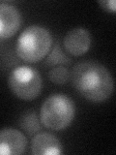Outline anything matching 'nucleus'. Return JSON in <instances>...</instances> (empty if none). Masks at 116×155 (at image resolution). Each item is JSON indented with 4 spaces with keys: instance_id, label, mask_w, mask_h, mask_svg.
<instances>
[{
    "instance_id": "2",
    "label": "nucleus",
    "mask_w": 116,
    "mask_h": 155,
    "mask_svg": "<svg viewBox=\"0 0 116 155\" xmlns=\"http://www.w3.org/2000/svg\"><path fill=\"white\" fill-rule=\"evenodd\" d=\"M52 36L46 27L33 24L27 26L18 36L16 46L18 56L26 62H38L51 50Z\"/></svg>"
},
{
    "instance_id": "11",
    "label": "nucleus",
    "mask_w": 116,
    "mask_h": 155,
    "mask_svg": "<svg viewBox=\"0 0 116 155\" xmlns=\"http://www.w3.org/2000/svg\"><path fill=\"white\" fill-rule=\"evenodd\" d=\"M70 79V72L65 66H55L48 72V80L55 84H65Z\"/></svg>"
},
{
    "instance_id": "12",
    "label": "nucleus",
    "mask_w": 116,
    "mask_h": 155,
    "mask_svg": "<svg viewBox=\"0 0 116 155\" xmlns=\"http://www.w3.org/2000/svg\"><path fill=\"white\" fill-rule=\"evenodd\" d=\"M98 3L105 11L113 13L116 11V2L114 0H100V1H98Z\"/></svg>"
},
{
    "instance_id": "7",
    "label": "nucleus",
    "mask_w": 116,
    "mask_h": 155,
    "mask_svg": "<svg viewBox=\"0 0 116 155\" xmlns=\"http://www.w3.org/2000/svg\"><path fill=\"white\" fill-rule=\"evenodd\" d=\"M21 25V15L12 4L0 3V39L13 37Z\"/></svg>"
},
{
    "instance_id": "1",
    "label": "nucleus",
    "mask_w": 116,
    "mask_h": 155,
    "mask_svg": "<svg viewBox=\"0 0 116 155\" xmlns=\"http://www.w3.org/2000/svg\"><path fill=\"white\" fill-rule=\"evenodd\" d=\"M72 81L75 89L83 98L95 103L108 100L114 89L113 78L109 70L93 60L76 64L72 71Z\"/></svg>"
},
{
    "instance_id": "10",
    "label": "nucleus",
    "mask_w": 116,
    "mask_h": 155,
    "mask_svg": "<svg viewBox=\"0 0 116 155\" xmlns=\"http://www.w3.org/2000/svg\"><path fill=\"white\" fill-rule=\"evenodd\" d=\"M19 126L28 135L36 134L42 128L35 111H28V113L22 114L21 119H19Z\"/></svg>"
},
{
    "instance_id": "4",
    "label": "nucleus",
    "mask_w": 116,
    "mask_h": 155,
    "mask_svg": "<svg viewBox=\"0 0 116 155\" xmlns=\"http://www.w3.org/2000/svg\"><path fill=\"white\" fill-rule=\"evenodd\" d=\"M8 84L13 93L19 99L31 101L41 94L43 80L36 68L21 65L14 68L10 73Z\"/></svg>"
},
{
    "instance_id": "6",
    "label": "nucleus",
    "mask_w": 116,
    "mask_h": 155,
    "mask_svg": "<svg viewBox=\"0 0 116 155\" xmlns=\"http://www.w3.org/2000/svg\"><path fill=\"white\" fill-rule=\"evenodd\" d=\"M26 147L27 139L21 131L14 128L0 130V155H21Z\"/></svg>"
},
{
    "instance_id": "8",
    "label": "nucleus",
    "mask_w": 116,
    "mask_h": 155,
    "mask_svg": "<svg viewBox=\"0 0 116 155\" xmlns=\"http://www.w3.org/2000/svg\"><path fill=\"white\" fill-rule=\"evenodd\" d=\"M31 152L35 155H59L63 152L62 143L53 134L36 133L31 142Z\"/></svg>"
},
{
    "instance_id": "5",
    "label": "nucleus",
    "mask_w": 116,
    "mask_h": 155,
    "mask_svg": "<svg viewBox=\"0 0 116 155\" xmlns=\"http://www.w3.org/2000/svg\"><path fill=\"white\" fill-rule=\"evenodd\" d=\"M91 41V34L86 28L75 27L66 33L63 39V46L69 54L80 56L88 51Z\"/></svg>"
},
{
    "instance_id": "9",
    "label": "nucleus",
    "mask_w": 116,
    "mask_h": 155,
    "mask_svg": "<svg viewBox=\"0 0 116 155\" xmlns=\"http://www.w3.org/2000/svg\"><path fill=\"white\" fill-rule=\"evenodd\" d=\"M71 63V58L61 50L59 44L56 43L55 46L47 55L46 65L47 66H64Z\"/></svg>"
},
{
    "instance_id": "3",
    "label": "nucleus",
    "mask_w": 116,
    "mask_h": 155,
    "mask_svg": "<svg viewBox=\"0 0 116 155\" xmlns=\"http://www.w3.org/2000/svg\"><path fill=\"white\" fill-rule=\"evenodd\" d=\"M76 115L74 101L65 94H51L44 101L40 110V121L44 127L60 131L70 126Z\"/></svg>"
}]
</instances>
